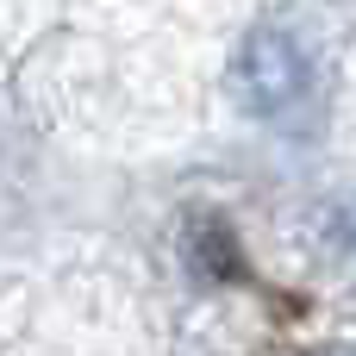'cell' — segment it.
Masks as SVG:
<instances>
[{
	"label": "cell",
	"mask_w": 356,
	"mask_h": 356,
	"mask_svg": "<svg viewBox=\"0 0 356 356\" xmlns=\"http://www.w3.org/2000/svg\"><path fill=\"white\" fill-rule=\"evenodd\" d=\"M300 81H307V56H300V44H294L288 31H257V38L244 44V56H238V88H244V100H250L257 113L288 106V100L300 94Z\"/></svg>",
	"instance_id": "obj_1"
}]
</instances>
